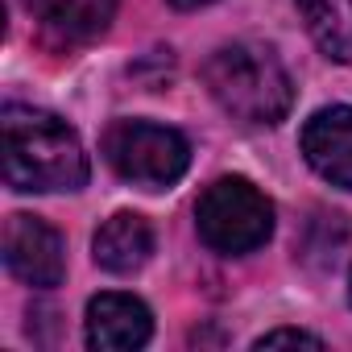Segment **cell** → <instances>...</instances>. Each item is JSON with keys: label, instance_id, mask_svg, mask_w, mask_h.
Instances as JSON below:
<instances>
[{"label": "cell", "instance_id": "obj_1", "mask_svg": "<svg viewBox=\"0 0 352 352\" xmlns=\"http://www.w3.org/2000/svg\"><path fill=\"white\" fill-rule=\"evenodd\" d=\"M0 129H5V183L13 191L54 195L79 191L87 183L83 141L54 112L9 104L0 116Z\"/></svg>", "mask_w": 352, "mask_h": 352}, {"label": "cell", "instance_id": "obj_2", "mask_svg": "<svg viewBox=\"0 0 352 352\" xmlns=\"http://www.w3.org/2000/svg\"><path fill=\"white\" fill-rule=\"evenodd\" d=\"M204 83L212 100L241 124L270 129L286 120L294 104V83L282 58L261 42H228L204 63Z\"/></svg>", "mask_w": 352, "mask_h": 352}, {"label": "cell", "instance_id": "obj_3", "mask_svg": "<svg viewBox=\"0 0 352 352\" xmlns=\"http://www.w3.org/2000/svg\"><path fill=\"white\" fill-rule=\"evenodd\" d=\"M104 157L124 183L162 191L191 166V145L179 129L153 120H112L104 133Z\"/></svg>", "mask_w": 352, "mask_h": 352}, {"label": "cell", "instance_id": "obj_4", "mask_svg": "<svg viewBox=\"0 0 352 352\" xmlns=\"http://www.w3.org/2000/svg\"><path fill=\"white\" fill-rule=\"evenodd\" d=\"M199 241L212 253L245 257L261 249L274 232V204L249 179H216L195 208Z\"/></svg>", "mask_w": 352, "mask_h": 352}, {"label": "cell", "instance_id": "obj_5", "mask_svg": "<svg viewBox=\"0 0 352 352\" xmlns=\"http://www.w3.org/2000/svg\"><path fill=\"white\" fill-rule=\"evenodd\" d=\"M5 265L13 278H21L25 286H38V290H50L63 282L67 274V249H63V236L38 220V216H9L5 224Z\"/></svg>", "mask_w": 352, "mask_h": 352}, {"label": "cell", "instance_id": "obj_6", "mask_svg": "<svg viewBox=\"0 0 352 352\" xmlns=\"http://www.w3.org/2000/svg\"><path fill=\"white\" fill-rule=\"evenodd\" d=\"M298 145H302V157L311 162V170L319 179L352 191V108L348 104L319 108L302 124Z\"/></svg>", "mask_w": 352, "mask_h": 352}, {"label": "cell", "instance_id": "obj_7", "mask_svg": "<svg viewBox=\"0 0 352 352\" xmlns=\"http://www.w3.org/2000/svg\"><path fill=\"white\" fill-rule=\"evenodd\" d=\"M149 336H153V315L141 298L108 290L87 302V344L91 348L124 352V348L149 344Z\"/></svg>", "mask_w": 352, "mask_h": 352}, {"label": "cell", "instance_id": "obj_8", "mask_svg": "<svg viewBox=\"0 0 352 352\" xmlns=\"http://www.w3.org/2000/svg\"><path fill=\"white\" fill-rule=\"evenodd\" d=\"M91 249H96V265L100 270H108V274H133L153 253V228L137 212H116L112 220L100 224Z\"/></svg>", "mask_w": 352, "mask_h": 352}, {"label": "cell", "instance_id": "obj_9", "mask_svg": "<svg viewBox=\"0 0 352 352\" xmlns=\"http://www.w3.org/2000/svg\"><path fill=\"white\" fill-rule=\"evenodd\" d=\"M25 9L50 34H58L67 42H91L112 25L116 0H25Z\"/></svg>", "mask_w": 352, "mask_h": 352}, {"label": "cell", "instance_id": "obj_10", "mask_svg": "<svg viewBox=\"0 0 352 352\" xmlns=\"http://www.w3.org/2000/svg\"><path fill=\"white\" fill-rule=\"evenodd\" d=\"M294 5L319 50L336 63H352V0H294Z\"/></svg>", "mask_w": 352, "mask_h": 352}, {"label": "cell", "instance_id": "obj_11", "mask_svg": "<svg viewBox=\"0 0 352 352\" xmlns=\"http://www.w3.org/2000/svg\"><path fill=\"white\" fill-rule=\"evenodd\" d=\"M278 344L323 348V340H319V336H311V331H294V327H278V331H265V336H257V340H253V348H278Z\"/></svg>", "mask_w": 352, "mask_h": 352}, {"label": "cell", "instance_id": "obj_12", "mask_svg": "<svg viewBox=\"0 0 352 352\" xmlns=\"http://www.w3.org/2000/svg\"><path fill=\"white\" fill-rule=\"evenodd\" d=\"M174 9H204V5H216V0H170Z\"/></svg>", "mask_w": 352, "mask_h": 352}, {"label": "cell", "instance_id": "obj_13", "mask_svg": "<svg viewBox=\"0 0 352 352\" xmlns=\"http://www.w3.org/2000/svg\"><path fill=\"white\" fill-rule=\"evenodd\" d=\"M348 298H352V274H348Z\"/></svg>", "mask_w": 352, "mask_h": 352}]
</instances>
